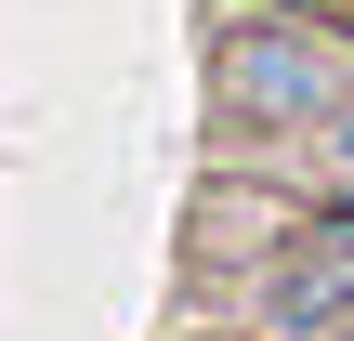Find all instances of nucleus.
Listing matches in <instances>:
<instances>
[{
    "mask_svg": "<svg viewBox=\"0 0 354 341\" xmlns=\"http://www.w3.org/2000/svg\"><path fill=\"white\" fill-rule=\"evenodd\" d=\"M342 92H354V39L342 26L263 13V0H236V13L210 26V105H223L236 145H302Z\"/></svg>",
    "mask_w": 354,
    "mask_h": 341,
    "instance_id": "nucleus-1",
    "label": "nucleus"
},
{
    "mask_svg": "<svg viewBox=\"0 0 354 341\" xmlns=\"http://www.w3.org/2000/svg\"><path fill=\"white\" fill-rule=\"evenodd\" d=\"M289 158H302V197H328V184H354V92L328 105V118H315V131H302V145H289Z\"/></svg>",
    "mask_w": 354,
    "mask_h": 341,
    "instance_id": "nucleus-2",
    "label": "nucleus"
},
{
    "mask_svg": "<svg viewBox=\"0 0 354 341\" xmlns=\"http://www.w3.org/2000/svg\"><path fill=\"white\" fill-rule=\"evenodd\" d=\"M184 341H210V329H184ZM223 341H236V329H223Z\"/></svg>",
    "mask_w": 354,
    "mask_h": 341,
    "instance_id": "nucleus-3",
    "label": "nucleus"
}]
</instances>
